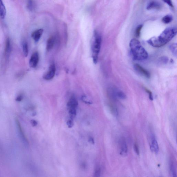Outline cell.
Masks as SVG:
<instances>
[{
	"mask_svg": "<svg viewBox=\"0 0 177 177\" xmlns=\"http://www.w3.org/2000/svg\"><path fill=\"white\" fill-rule=\"evenodd\" d=\"M56 72V66L54 63H52L49 66L48 71L43 76V78L46 80H51L54 77Z\"/></svg>",
	"mask_w": 177,
	"mask_h": 177,
	"instance_id": "4",
	"label": "cell"
},
{
	"mask_svg": "<svg viewBox=\"0 0 177 177\" xmlns=\"http://www.w3.org/2000/svg\"><path fill=\"white\" fill-rule=\"evenodd\" d=\"M78 105V101L74 96H72L67 103L68 109L77 108Z\"/></svg>",
	"mask_w": 177,
	"mask_h": 177,
	"instance_id": "9",
	"label": "cell"
},
{
	"mask_svg": "<svg viewBox=\"0 0 177 177\" xmlns=\"http://www.w3.org/2000/svg\"><path fill=\"white\" fill-rule=\"evenodd\" d=\"M161 60L162 62L166 63L168 62V59L167 57H161Z\"/></svg>",
	"mask_w": 177,
	"mask_h": 177,
	"instance_id": "28",
	"label": "cell"
},
{
	"mask_svg": "<svg viewBox=\"0 0 177 177\" xmlns=\"http://www.w3.org/2000/svg\"><path fill=\"white\" fill-rule=\"evenodd\" d=\"M39 60V54L37 52H34L32 55L29 61L30 66L32 68H35L38 63Z\"/></svg>",
	"mask_w": 177,
	"mask_h": 177,
	"instance_id": "5",
	"label": "cell"
},
{
	"mask_svg": "<svg viewBox=\"0 0 177 177\" xmlns=\"http://www.w3.org/2000/svg\"><path fill=\"white\" fill-rule=\"evenodd\" d=\"M6 15V9L2 0H0V17L4 19Z\"/></svg>",
	"mask_w": 177,
	"mask_h": 177,
	"instance_id": "12",
	"label": "cell"
},
{
	"mask_svg": "<svg viewBox=\"0 0 177 177\" xmlns=\"http://www.w3.org/2000/svg\"><path fill=\"white\" fill-rule=\"evenodd\" d=\"M170 50L174 56H177V44L176 43L171 45L170 47Z\"/></svg>",
	"mask_w": 177,
	"mask_h": 177,
	"instance_id": "19",
	"label": "cell"
},
{
	"mask_svg": "<svg viewBox=\"0 0 177 177\" xmlns=\"http://www.w3.org/2000/svg\"><path fill=\"white\" fill-rule=\"evenodd\" d=\"M160 7L161 5L158 2L155 1H152L148 4L147 7V9L148 10L153 9H158Z\"/></svg>",
	"mask_w": 177,
	"mask_h": 177,
	"instance_id": "13",
	"label": "cell"
},
{
	"mask_svg": "<svg viewBox=\"0 0 177 177\" xmlns=\"http://www.w3.org/2000/svg\"><path fill=\"white\" fill-rule=\"evenodd\" d=\"M27 7L30 11H32L35 7L34 2L33 0H27Z\"/></svg>",
	"mask_w": 177,
	"mask_h": 177,
	"instance_id": "17",
	"label": "cell"
},
{
	"mask_svg": "<svg viewBox=\"0 0 177 177\" xmlns=\"http://www.w3.org/2000/svg\"><path fill=\"white\" fill-rule=\"evenodd\" d=\"M150 149L152 152L158 154L159 151V148L157 141L154 135L152 136V144L150 145Z\"/></svg>",
	"mask_w": 177,
	"mask_h": 177,
	"instance_id": "7",
	"label": "cell"
},
{
	"mask_svg": "<svg viewBox=\"0 0 177 177\" xmlns=\"http://www.w3.org/2000/svg\"><path fill=\"white\" fill-rule=\"evenodd\" d=\"M142 27H143V25H140L138 26V27L136 28L135 33L136 37H138L140 36Z\"/></svg>",
	"mask_w": 177,
	"mask_h": 177,
	"instance_id": "21",
	"label": "cell"
},
{
	"mask_svg": "<svg viewBox=\"0 0 177 177\" xmlns=\"http://www.w3.org/2000/svg\"><path fill=\"white\" fill-rule=\"evenodd\" d=\"M11 44L10 40L9 39H7L6 43L5 48V57H9L11 52Z\"/></svg>",
	"mask_w": 177,
	"mask_h": 177,
	"instance_id": "14",
	"label": "cell"
},
{
	"mask_svg": "<svg viewBox=\"0 0 177 177\" xmlns=\"http://www.w3.org/2000/svg\"><path fill=\"white\" fill-rule=\"evenodd\" d=\"M13 1H14V0H13Z\"/></svg>",
	"mask_w": 177,
	"mask_h": 177,
	"instance_id": "32",
	"label": "cell"
},
{
	"mask_svg": "<svg viewBox=\"0 0 177 177\" xmlns=\"http://www.w3.org/2000/svg\"><path fill=\"white\" fill-rule=\"evenodd\" d=\"M172 20V16L167 15L165 16L162 19V21L165 24H168L170 23Z\"/></svg>",
	"mask_w": 177,
	"mask_h": 177,
	"instance_id": "18",
	"label": "cell"
},
{
	"mask_svg": "<svg viewBox=\"0 0 177 177\" xmlns=\"http://www.w3.org/2000/svg\"><path fill=\"white\" fill-rule=\"evenodd\" d=\"M43 32V29H40L35 31L32 34V37L36 42H37L41 37Z\"/></svg>",
	"mask_w": 177,
	"mask_h": 177,
	"instance_id": "10",
	"label": "cell"
},
{
	"mask_svg": "<svg viewBox=\"0 0 177 177\" xmlns=\"http://www.w3.org/2000/svg\"><path fill=\"white\" fill-rule=\"evenodd\" d=\"M32 124L33 126H36L37 125V123L36 121L33 120L32 121Z\"/></svg>",
	"mask_w": 177,
	"mask_h": 177,
	"instance_id": "30",
	"label": "cell"
},
{
	"mask_svg": "<svg viewBox=\"0 0 177 177\" xmlns=\"http://www.w3.org/2000/svg\"><path fill=\"white\" fill-rule=\"evenodd\" d=\"M22 96H19L17 98V100L20 101L22 99Z\"/></svg>",
	"mask_w": 177,
	"mask_h": 177,
	"instance_id": "31",
	"label": "cell"
},
{
	"mask_svg": "<svg viewBox=\"0 0 177 177\" xmlns=\"http://www.w3.org/2000/svg\"><path fill=\"white\" fill-rule=\"evenodd\" d=\"M66 123L68 127L69 128H71L73 127L74 126L73 120L70 119Z\"/></svg>",
	"mask_w": 177,
	"mask_h": 177,
	"instance_id": "23",
	"label": "cell"
},
{
	"mask_svg": "<svg viewBox=\"0 0 177 177\" xmlns=\"http://www.w3.org/2000/svg\"><path fill=\"white\" fill-rule=\"evenodd\" d=\"M101 174V170L100 168H98L97 169L95 170L94 173L95 177H99Z\"/></svg>",
	"mask_w": 177,
	"mask_h": 177,
	"instance_id": "24",
	"label": "cell"
},
{
	"mask_svg": "<svg viewBox=\"0 0 177 177\" xmlns=\"http://www.w3.org/2000/svg\"><path fill=\"white\" fill-rule=\"evenodd\" d=\"M165 2L168 5L171 7H173L172 2L171 0H162Z\"/></svg>",
	"mask_w": 177,
	"mask_h": 177,
	"instance_id": "26",
	"label": "cell"
},
{
	"mask_svg": "<svg viewBox=\"0 0 177 177\" xmlns=\"http://www.w3.org/2000/svg\"><path fill=\"white\" fill-rule=\"evenodd\" d=\"M177 34V29L175 27H169L164 30L157 37H153L148 40L150 45L155 48L161 47L170 42Z\"/></svg>",
	"mask_w": 177,
	"mask_h": 177,
	"instance_id": "1",
	"label": "cell"
},
{
	"mask_svg": "<svg viewBox=\"0 0 177 177\" xmlns=\"http://www.w3.org/2000/svg\"><path fill=\"white\" fill-rule=\"evenodd\" d=\"M134 149L135 153L137 154L138 155H140V151H139V148L137 144H135L134 145Z\"/></svg>",
	"mask_w": 177,
	"mask_h": 177,
	"instance_id": "27",
	"label": "cell"
},
{
	"mask_svg": "<svg viewBox=\"0 0 177 177\" xmlns=\"http://www.w3.org/2000/svg\"><path fill=\"white\" fill-rule=\"evenodd\" d=\"M170 170L171 175L174 177H176V172L175 165L173 162H171L170 165Z\"/></svg>",
	"mask_w": 177,
	"mask_h": 177,
	"instance_id": "16",
	"label": "cell"
},
{
	"mask_svg": "<svg viewBox=\"0 0 177 177\" xmlns=\"http://www.w3.org/2000/svg\"><path fill=\"white\" fill-rule=\"evenodd\" d=\"M94 39L92 46V57L94 63L96 64L98 62L102 39L100 35L96 31L94 32Z\"/></svg>",
	"mask_w": 177,
	"mask_h": 177,
	"instance_id": "3",
	"label": "cell"
},
{
	"mask_svg": "<svg viewBox=\"0 0 177 177\" xmlns=\"http://www.w3.org/2000/svg\"><path fill=\"white\" fill-rule=\"evenodd\" d=\"M56 41V39L53 36H52L48 39L47 44H46V50L48 51H50L53 48Z\"/></svg>",
	"mask_w": 177,
	"mask_h": 177,
	"instance_id": "11",
	"label": "cell"
},
{
	"mask_svg": "<svg viewBox=\"0 0 177 177\" xmlns=\"http://www.w3.org/2000/svg\"><path fill=\"white\" fill-rule=\"evenodd\" d=\"M117 96L121 99H124L126 98V95L122 91H120L117 92Z\"/></svg>",
	"mask_w": 177,
	"mask_h": 177,
	"instance_id": "20",
	"label": "cell"
},
{
	"mask_svg": "<svg viewBox=\"0 0 177 177\" xmlns=\"http://www.w3.org/2000/svg\"><path fill=\"white\" fill-rule=\"evenodd\" d=\"M81 100H82L83 102L87 104H91L92 103V102L88 99V98H87V97L85 95H83L81 97Z\"/></svg>",
	"mask_w": 177,
	"mask_h": 177,
	"instance_id": "22",
	"label": "cell"
},
{
	"mask_svg": "<svg viewBox=\"0 0 177 177\" xmlns=\"http://www.w3.org/2000/svg\"><path fill=\"white\" fill-rule=\"evenodd\" d=\"M23 50V54L25 57H27L28 53V48L27 43V41H24L22 43Z\"/></svg>",
	"mask_w": 177,
	"mask_h": 177,
	"instance_id": "15",
	"label": "cell"
},
{
	"mask_svg": "<svg viewBox=\"0 0 177 177\" xmlns=\"http://www.w3.org/2000/svg\"><path fill=\"white\" fill-rule=\"evenodd\" d=\"M129 46L135 60L143 61L147 59V52L138 40L135 39H132L130 42Z\"/></svg>",
	"mask_w": 177,
	"mask_h": 177,
	"instance_id": "2",
	"label": "cell"
},
{
	"mask_svg": "<svg viewBox=\"0 0 177 177\" xmlns=\"http://www.w3.org/2000/svg\"><path fill=\"white\" fill-rule=\"evenodd\" d=\"M120 154L123 157H126L128 154V147L126 142L124 140H122L120 143Z\"/></svg>",
	"mask_w": 177,
	"mask_h": 177,
	"instance_id": "8",
	"label": "cell"
},
{
	"mask_svg": "<svg viewBox=\"0 0 177 177\" xmlns=\"http://www.w3.org/2000/svg\"><path fill=\"white\" fill-rule=\"evenodd\" d=\"M135 70L137 71L138 73L143 75V76L147 78H149L150 77V74L149 72L142 67L140 65L136 64L134 65Z\"/></svg>",
	"mask_w": 177,
	"mask_h": 177,
	"instance_id": "6",
	"label": "cell"
},
{
	"mask_svg": "<svg viewBox=\"0 0 177 177\" xmlns=\"http://www.w3.org/2000/svg\"><path fill=\"white\" fill-rule=\"evenodd\" d=\"M89 141L92 144H95V141L93 138L92 137H90L89 138Z\"/></svg>",
	"mask_w": 177,
	"mask_h": 177,
	"instance_id": "29",
	"label": "cell"
},
{
	"mask_svg": "<svg viewBox=\"0 0 177 177\" xmlns=\"http://www.w3.org/2000/svg\"><path fill=\"white\" fill-rule=\"evenodd\" d=\"M145 91L147 93V94H149L150 99L151 100H153V98L152 92L150 91L147 88L145 89Z\"/></svg>",
	"mask_w": 177,
	"mask_h": 177,
	"instance_id": "25",
	"label": "cell"
}]
</instances>
